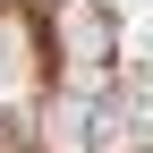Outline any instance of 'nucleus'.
<instances>
[{"instance_id": "f257e3e1", "label": "nucleus", "mask_w": 153, "mask_h": 153, "mask_svg": "<svg viewBox=\"0 0 153 153\" xmlns=\"http://www.w3.org/2000/svg\"><path fill=\"white\" fill-rule=\"evenodd\" d=\"M60 43H76V85H111V60H119V26H111L102 0H60Z\"/></svg>"}]
</instances>
